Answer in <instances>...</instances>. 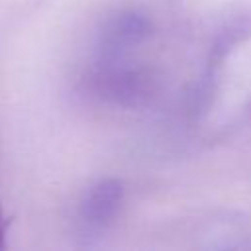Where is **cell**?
Here are the masks:
<instances>
[{
    "instance_id": "1",
    "label": "cell",
    "mask_w": 251,
    "mask_h": 251,
    "mask_svg": "<svg viewBox=\"0 0 251 251\" xmlns=\"http://www.w3.org/2000/svg\"><path fill=\"white\" fill-rule=\"evenodd\" d=\"M88 88L100 100L116 106H139L153 88L155 78L143 67H133L124 59H96L88 73Z\"/></svg>"
},
{
    "instance_id": "2",
    "label": "cell",
    "mask_w": 251,
    "mask_h": 251,
    "mask_svg": "<svg viewBox=\"0 0 251 251\" xmlns=\"http://www.w3.org/2000/svg\"><path fill=\"white\" fill-rule=\"evenodd\" d=\"M151 22L145 14L135 10H124L112 16L98 35L96 59H124L139 43L147 39Z\"/></svg>"
},
{
    "instance_id": "3",
    "label": "cell",
    "mask_w": 251,
    "mask_h": 251,
    "mask_svg": "<svg viewBox=\"0 0 251 251\" xmlns=\"http://www.w3.org/2000/svg\"><path fill=\"white\" fill-rule=\"evenodd\" d=\"M124 202V186L116 178H104L88 188L80 204V220L88 229H104Z\"/></svg>"
},
{
    "instance_id": "4",
    "label": "cell",
    "mask_w": 251,
    "mask_h": 251,
    "mask_svg": "<svg viewBox=\"0 0 251 251\" xmlns=\"http://www.w3.org/2000/svg\"><path fill=\"white\" fill-rule=\"evenodd\" d=\"M6 227H8V222H6L4 210H2V206H0V249L6 247Z\"/></svg>"
}]
</instances>
